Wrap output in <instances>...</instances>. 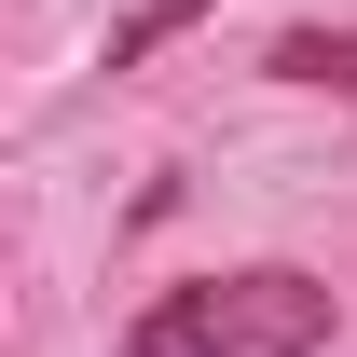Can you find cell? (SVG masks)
Here are the masks:
<instances>
[{
    "mask_svg": "<svg viewBox=\"0 0 357 357\" xmlns=\"http://www.w3.org/2000/svg\"><path fill=\"white\" fill-rule=\"evenodd\" d=\"M275 83H316V96H357V28H289V42H275Z\"/></svg>",
    "mask_w": 357,
    "mask_h": 357,
    "instance_id": "obj_3",
    "label": "cell"
},
{
    "mask_svg": "<svg viewBox=\"0 0 357 357\" xmlns=\"http://www.w3.org/2000/svg\"><path fill=\"white\" fill-rule=\"evenodd\" d=\"M124 357H234V344H220V316H206V289H165V303L124 330Z\"/></svg>",
    "mask_w": 357,
    "mask_h": 357,
    "instance_id": "obj_2",
    "label": "cell"
},
{
    "mask_svg": "<svg viewBox=\"0 0 357 357\" xmlns=\"http://www.w3.org/2000/svg\"><path fill=\"white\" fill-rule=\"evenodd\" d=\"M206 316H220L234 357H316V344H330V289H316V275H289V261H261V275H206Z\"/></svg>",
    "mask_w": 357,
    "mask_h": 357,
    "instance_id": "obj_1",
    "label": "cell"
},
{
    "mask_svg": "<svg viewBox=\"0 0 357 357\" xmlns=\"http://www.w3.org/2000/svg\"><path fill=\"white\" fill-rule=\"evenodd\" d=\"M178 28H192V0H151V14H124V28H110V69H137V55H151V42H178Z\"/></svg>",
    "mask_w": 357,
    "mask_h": 357,
    "instance_id": "obj_4",
    "label": "cell"
}]
</instances>
